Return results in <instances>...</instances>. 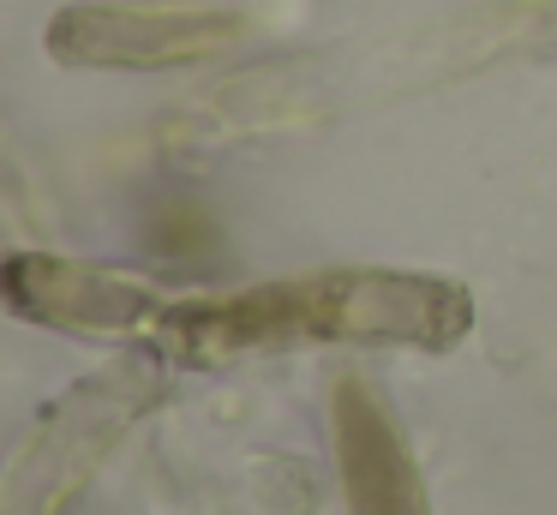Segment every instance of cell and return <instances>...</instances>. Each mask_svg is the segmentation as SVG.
I'll return each instance as SVG.
<instances>
[{
  "label": "cell",
  "instance_id": "1",
  "mask_svg": "<svg viewBox=\"0 0 557 515\" xmlns=\"http://www.w3.org/2000/svg\"><path fill=\"white\" fill-rule=\"evenodd\" d=\"M234 36V19L210 12H61L54 19V54L85 66H174L198 60Z\"/></svg>",
  "mask_w": 557,
  "mask_h": 515
}]
</instances>
